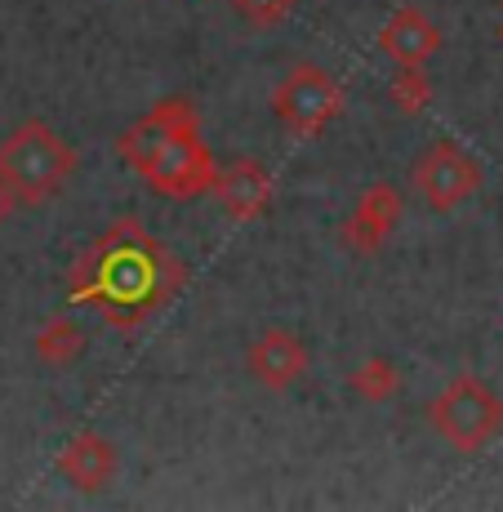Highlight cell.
I'll return each mask as SVG.
<instances>
[{"label":"cell","mask_w":503,"mask_h":512,"mask_svg":"<svg viewBox=\"0 0 503 512\" xmlns=\"http://www.w3.org/2000/svg\"><path fill=\"white\" fill-rule=\"evenodd\" d=\"M76 174V147L49 121H23L0 143V183L14 205L54 201Z\"/></svg>","instance_id":"obj_2"},{"label":"cell","mask_w":503,"mask_h":512,"mask_svg":"<svg viewBox=\"0 0 503 512\" xmlns=\"http://www.w3.org/2000/svg\"><path fill=\"white\" fill-rule=\"evenodd\" d=\"M388 98L401 116H423L432 107V81L428 67H392L388 81Z\"/></svg>","instance_id":"obj_15"},{"label":"cell","mask_w":503,"mask_h":512,"mask_svg":"<svg viewBox=\"0 0 503 512\" xmlns=\"http://www.w3.org/2000/svg\"><path fill=\"white\" fill-rule=\"evenodd\" d=\"M312 370V348L299 330L268 326L259 339L245 348V374L268 392H290L308 379Z\"/></svg>","instance_id":"obj_7"},{"label":"cell","mask_w":503,"mask_h":512,"mask_svg":"<svg viewBox=\"0 0 503 512\" xmlns=\"http://www.w3.org/2000/svg\"><path fill=\"white\" fill-rule=\"evenodd\" d=\"M116 472H121V450L94 428L76 432V437L58 450V477L72 490H81V495H103L116 481Z\"/></svg>","instance_id":"obj_10"},{"label":"cell","mask_w":503,"mask_h":512,"mask_svg":"<svg viewBox=\"0 0 503 512\" xmlns=\"http://www.w3.org/2000/svg\"><path fill=\"white\" fill-rule=\"evenodd\" d=\"M406 219V196H401L397 183H370L366 192L357 196L352 214L343 219L339 241L348 245L352 254H379L388 245V236L397 232V223Z\"/></svg>","instance_id":"obj_8"},{"label":"cell","mask_w":503,"mask_h":512,"mask_svg":"<svg viewBox=\"0 0 503 512\" xmlns=\"http://www.w3.org/2000/svg\"><path fill=\"white\" fill-rule=\"evenodd\" d=\"M299 0H232V14L241 18L250 32H272L294 14Z\"/></svg>","instance_id":"obj_16"},{"label":"cell","mask_w":503,"mask_h":512,"mask_svg":"<svg viewBox=\"0 0 503 512\" xmlns=\"http://www.w3.org/2000/svg\"><path fill=\"white\" fill-rule=\"evenodd\" d=\"M183 125H201V121H196V103H192V98H183V94L161 98L152 112H143L130 130L121 134V143H116V147H121V161L138 174V165H143L156 147L170 139L174 130H183Z\"/></svg>","instance_id":"obj_12"},{"label":"cell","mask_w":503,"mask_h":512,"mask_svg":"<svg viewBox=\"0 0 503 512\" xmlns=\"http://www.w3.org/2000/svg\"><path fill=\"white\" fill-rule=\"evenodd\" d=\"M214 170H219V161L205 147L201 125H183V130H174L170 139L138 165V179H147L170 201H192V196L210 192Z\"/></svg>","instance_id":"obj_6"},{"label":"cell","mask_w":503,"mask_h":512,"mask_svg":"<svg viewBox=\"0 0 503 512\" xmlns=\"http://www.w3.org/2000/svg\"><path fill=\"white\" fill-rule=\"evenodd\" d=\"M428 423L446 446L463 450V455H477L503 432V397L477 374H459L432 397Z\"/></svg>","instance_id":"obj_3"},{"label":"cell","mask_w":503,"mask_h":512,"mask_svg":"<svg viewBox=\"0 0 503 512\" xmlns=\"http://www.w3.org/2000/svg\"><path fill=\"white\" fill-rule=\"evenodd\" d=\"M379 49L392 67H428L441 54V27L419 5H397L379 27Z\"/></svg>","instance_id":"obj_11"},{"label":"cell","mask_w":503,"mask_h":512,"mask_svg":"<svg viewBox=\"0 0 503 512\" xmlns=\"http://www.w3.org/2000/svg\"><path fill=\"white\" fill-rule=\"evenodd\" d=\"M14 214V196L5 192V183H0V228H5V219Z\"/></svg>","instance_id":"obj_17"},{"label":"cell","mask_w":503,"mask_h":512,"mask_svg":"<svg viewBox=\"0 0 503 512\" xmlns=\"http://www.w3.org/2000/svg\"><path fill=\"white\" fill-rule=\"evenodd\" d=\"M187 285V268L143 232L138 219H116L72 268V303H90L116 330L143 326Z\"/></svg>","instance_id":"obj_1"},{"label":"cell","mask_w":503,"mask_h":512,"mask_svg":"<svg viewBox=\"0 0 503 512\" xmlns=\"http://www.w3.org/2000/svg\"><path fill=\"white\" fill-rule=\"evenodd\" d=\"M348 388L357 392L361 401H370V406H388V401L401 392V366L392 357H383V352L361 357L348 374Z\"/></svg>","instance_id":"obj_14"},{"label":"cell","mask_w":503,"mask_h":512,"mask_svg":"<svg viewBox=\"0 0 503 512\" xmlns=\"http://www.w3.org/2000/svg\"><path fill=\"white\" fill-rule=\"evenodd\" d=\"M481 161L455 139H432L414 156L410 165V187L432 214H450L468 205L481 192Z\"/></svg>","instance_id":"obj_4"},{"label":"cell","mask_w":503,"mask_h":512,"mask_svg":"<svg viewBox=\"0 0 503 512\" xmlns=\"http://www.w3.org/2000/svg\"><path fill=\"white\" fill-rule=\"evenodd\" d=\"M210 192L223 205V214L236 223H254L272 210V174L254 156H232L223 170H214Z\"/></svg>","instance_id":"obj_9"},{"label":"cell","mask_w":503,"mask_h":512,"mask_svg":"<svg viewBox=\"0 0 503 512\" xmlns=\"http://www.w3.org/2000/svg\"><path fill=\"white\" fill-rule=\"evenodd\" d=\"M499 45H503V0H499Z\"/></svg>","instance_id":"obj_18"},{"label":"cell","mask_w":503,"mask_h":512,"mask_svg":"<svg viewBox=\"0 0 503 512\" xmlns=\"http://www.w3.org/2000/svg\"><path fill=\"white\" fill-rule=\"evenodd\" d=\"M85 348H90V339H85L81 321H72V317H54V321H45V326L36 330V339H32L36 361H41V366H49V370H67V366H76V361L85 357Z\"/></svg>","instance_id":"obj_13"},{"label":"cell","mask_w":503,"mask_h":512,"mask_svg":"<svg viewBox=\"0 0 503 512\" xmlns=\"http://www.w3.org/2000/svg\"><path fill=\"white\" fill-rule=\"evenodd\" d=\"M339 112H343V85L317 63H299L272 94V116L290 139H312Z\"/></svg>","instance_id":"obj_5"}]
</instances>
